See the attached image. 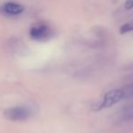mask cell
<instances>
[{"label":"cell","instance_id":"cell-1","mask_svg":"<svg viewBox=\"0 0 133 133\" xmlns=\"http://www.w3.org/2000/svg\"><path fill=\"white\" fill-rule=\"evenodd\" d=\"M32 116V110L26 106H16L5 109L4 117L11 121H25Z\"/></svg>","mask_w":133,"mask_h":133},{"label":"cell","instance_id":"cell-2","mask_svg":"<svg viewBox=\"0 0 133 133\" xmlns=\"http://www.w3.org/2000/svg\"><path fill=\"white\" fill-rule=\"evenodd\" d=\"M125 99V94L122 89H115L110 90L104 95L103 99L102 100L98 106L95 108V109L99 110L102 108H110V107L115 105L116 103L119 102L121 100Z\"/></svg>","mask_w":133,"mask_h":133},{"label":"cell","instance_id":"cell-3","mask_svg":"<svg viewBox=\"0 0 133 133\" xmlns=\"http://www.w3.org/2000/svg\"><path fill=\"white\" fill-rule=\"evenodd\" d=\"M52 29L46 24H36L31 27L29 31L30 37L37 41H44L50 38L52 36Z\"/></svg>","mask_w":133,"mask_h":133},{"label":"cell","instance_id":"cell-4","mask_svg":"<svg viewBox=\"0 0 133 133\" xmlns=\"http://www.w3.org/2000/svg\"><path fill=\"white\" fill-rule=\"evenodd\" d=\"M25 11V7L14 1L5 2L0 7V12L7 16H16L21 15Z\"/></svg>","mask_w":133,"mask_h":133},{"label":"cell","instance_id":"cell-5","mask_svg":"<svg viewBox=\"0 0 133 133\" xmlns=\"http://www.w3.org/2000/svg\"><path fill=\"white\" fill-rule=\"evenodd\" d=\"M122 89H123V91H124L125 99L133 96V83L125 86L124 88H122Z\"/></svg>","mask_w":133,"mask_h":133},{"label":"cell","instance_id":"cell-6","mask_svg":"<svg viewBox=\"0 0 133 133\" xmlns=\"http://www.w3.org/2000/svg\"><path fill=\"white\" fill-rule=\"evenodd\" d=\"M130 31H133V23H127L121 27V34L128 33V32H130Z\"/></svg>","mask_w":133,"mask_h":133},{"label":"cell","instance_id":"cell-7","mask_svg":"<svg viewBox=\"0 0 133 133\" xmlns=\"http://www.w3.org/2000/svg\"><path fill=\"white\" fill-rule=\"evenodd\" d=\"M125 8L127 9H130V8H133V0H127L125 2Z\"/></svg>","mask_w":133,"mask_h":133}]
</instances>
